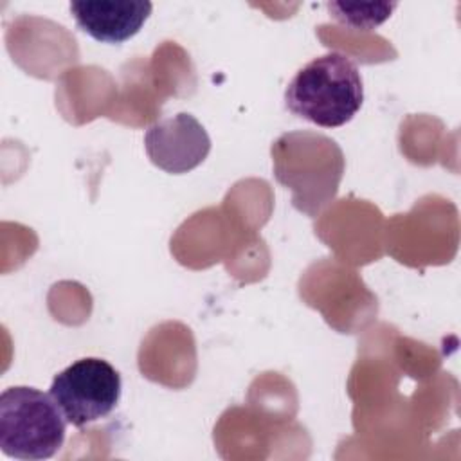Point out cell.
<instances>
[{
	"label": "cell",
	"instance_id": "8992f818",
	"mask_svg": "<svg viewBox=\"0 0 461 461\" xmlns=\"http://www.w3.org/2000/svg\"><path fill=\"white\" fill-rule=\"evenodd\" d=\"M151 2L144 0H76L70 13L77 27L101 43H122L135 36L148 16Z\"/></svg>",
	"mask_w": 461,
	"mask_h": 461
},
{
	"label": "cell",
	"instance_id": "5b68a950",
	"mask_svg": "<svg viewBox=\"0 0 461 461\" xmlns=\"http://www.w3.org/2000/svg\"><path fill=\"white\" fill-rule=\"evenodd\" d=\"M149 160L166 173L180 175L200 166L211 151L205 128L185 112L164 117L144 133Z\"/></svg>",
	"mask_w": 461,
	"mask_h": 461
},
{
	"label": "cell",
	"instance_id": "3957f363",
	"mask_svg": "<svg viewBox=\"0 0 461 461\" xmlns=\"http://www.w3.org/2000/svg\"><path fill=\"white\" fill-rule=\"evenodd\" d=\"M121 387V375L110 362L86 357L59 371L52 378L49 394L67 423L81 429L115 409Z\"/></svg>",
	"mask_w": 461,
	"mask_h": 461
},
{
	"label": "cell",
	"instance_id": "7a4b0ae2",
	"mask_svg": "<svg viewBox=\"0 0 461 461\" xmlns=\"http://www.w3.org/2000/svg\"><path fill=\"white\" fill-rule=\"evenodd\" d=\"M65 427L67 420L50 394L27 385L7 387L0 394V448L7 457H52L63 447Z\"/></svg>",
	"mask_w": 461,
	"mask_h": 461
},
{
	"label": "cell",
	"instance_id": "277c9868",
	"mask_svg": "<svg viewBox=\"0 0 461 461\" xmlns=\"http://www.w3.org/2000/svg\"><path fill=\"white\" fill-rule=\"evenodd\" d=\"M290 144V162H276V176L295 171H306L294 185V205L308 214L319 212L337 193L344 171L340 149L333 140L322 135L301 133L303 142L295 133L283 135Z\"/></svg>",
	"mask_w": 461,
	"mask_h": 461
},
{
	"label": "cell",
	"instance_id": "52a82bcc",
	"mask_svg": "<svg viewBox=\"0 0 461 461\" xmlns=\"http://www.w3.org/2000/svg\"><path fill=\"white\" fill-rule=\"evenodd\" d=\"M394 2H380V4H344V2H330L328 9L335 20H339L346 27L371 31L385 22L393 9Z\"/></svg>",
	"mask_w": 461,
	"mask_h": 461
},
{
	"label": "cell",
	"instance_id": "6da1fadb",
	"mask_svg": "<svg viewBox=\"0 0 461 461\" xmlns=\"http://www.w3.org/2000/svg\"><path fill=\"white\" fill-rule=\"evenodd\" d=\"M364 101L362 76L349 56L331 50L301 67L285 90L286 108L321 128L349 122Z\"/></svg>",
	"mask_w": 461,
	"mask_h": 461
}]
</instances>
